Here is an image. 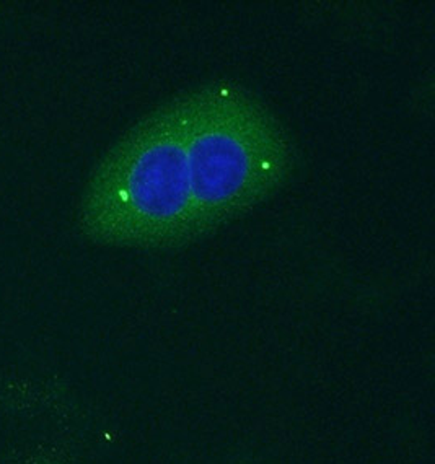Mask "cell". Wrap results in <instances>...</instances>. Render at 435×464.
<instances>
[{
  "label": "cell",
  "instance_id": "obj_1",
  "mask_svg": "<svg viewBox=\"0 0 435 464\" xmlns=\"http://www.w3.org/2000/svg\"><path fill=\"white\" fill-rule=\"evenodd\" d=\"M292 149L245 90L220 82L153 112L108 153L82 202L92 240L163 248L194 240L283 185Z\"/></svg>",
  "mask_w": 435,
  "mask_h": 464
}]
</instances>
